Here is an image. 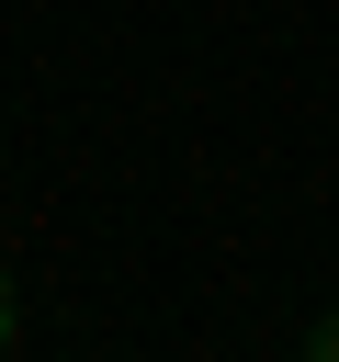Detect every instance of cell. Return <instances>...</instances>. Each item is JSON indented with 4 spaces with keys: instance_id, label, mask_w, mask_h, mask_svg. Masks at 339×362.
<instances>
[{
    "instance_id": "6da1fadb",
    "label": "cell",
    "mask_w": 339,
    "mask_h": 362,
    "mask_svg": "<svg viewBox=\"0 0 339 362\" xmlns=\"http://www.w3.org/2000/svg\"><path fill=\"white\" fill-rule=\"evenodd\" d=\"M0 351H11V272H0Z\"/></svg>"
},
{
    "instance_id": "7a4b0ae2",
    "label": "cell",
    "mask_w": 339,
    "mask_h": 362,
    "mask_svg": "<svg viewBox=\"0 0 339 362\" xmlns=\"http://www.w3.org/2000/svg\"><path fill=\"white\" fill-rule=\"evenodd\" d=\"M305 362H339V328H316V351H305Z\"/></svg>"
}]
</instances>
